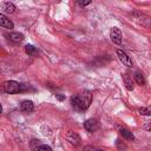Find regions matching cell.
I'll list each match as a JSON object with an SVG mask.
<instances>
[{"mask_svg": "<svg viewBox=\"0 0 151 151\" xmlns=\"http://www.w3.org/2000/svg\"><path fill=\"white\" fill-rule=\"evenodd\" d=\"M1 111H2V105L0 104V113H1Z\"/></svg>", "mask_w": 151, "mask_h": 151, "instance_id": "cell-20", "label": "cell"}, {"mask_svg": "<svg viewBox=\"0 0 151 151\" xmlns=\"http://www.w3.org/2000/svg\"><path fill=\"white\" fill-rule=\"evenodd\" d=\"M7 39L13 41V42H21L24 40V34L19 33V32H11V33H7L6 34Z\"/></svg>", "mask_w": 151, "mask_h": 151, "instance_id": "cell-9", "label": "cell"}, {"mask_svg": "<svg viewBox=\"0 0 151 151\" xmlns=\"http://www.w3.org/2000/svg\"><path fill=\"white\" fill-rule=\"evenodd\" d=\"M66 138L74 146H78L80 144V137H79V134L76 133V132H73V131H68L67 134H66Z\"/></svg>", "mask_w": 151, "mask_h": 151, "instance_id": "cell-6", "label": "cell"}, {"mask_svg": "<svg viewBox=\"0 0 151 151\" xmlns=\"http://www.w3.org/2000/svg\"><path fill=\"white\" fill-rule=\"evenodd\" d=\"M119 133H120V136H122L124 139H126V140H133V139H134L133 133H132L131 131H129L127 129H120Z\"/></svg>", "mask_w": 151, "mask_h": 151, "instance_id": "cell-12", "label": "cell"}, {"mask_svg": "<svg viewBox=\"0 0 151 151\" xmlns=\"http://www.w3.org/2000/svg\"><path fill=\"white\" fill-rule=\"evenodd\" d=\"M117 55H118L119 60H120L125 66H127V67H131V66H132V60H131V58H130L123 50H117Z\"/></svg>", "mask_w": 151, "mask_h": 151, "instance_id": "cell-5", "label": "cell"}, {"mask_svg": "<svg viewBox=\"0 0 151 151\" xmlns=\"http://www.w3.org/2000/svg\"><path fill=\"white\" fill-rule=\"evenodd\" d=\"M97 151H104V150H97Z\"/></svg>", "mask_w": 151, "mask_h": 151, "instance_id": "cell-21", "label": "cell"}, {"mask_svg": "<svg viewBox=\"0 0 151 151\" xmlns=\"http://www.w3.org/2000/svg\"><path fill=\"white\" fill-rule=\"evenodd\" d=\"M0 26L5 27V28H8V29H12L14 27V24L12 20H9L5 14L0 13Z\"/></svg>", "mask_w": 151, "mask_h": 151, "instance_id": "cell-8", "label": "cell"}, {"mask_svg": "<svg viewBox=\"0 0 151 151\" xmlns=\"http://www.w3.org/2000/svg\"><path fill=\"white\" fill-rule=\"evenodd\" d=\"M84 127H85V130L88 131V132H94V131H97V130L99 129V123H98L97 119H94V118H90V119L85 120V123H84Z\"/></svg>", "mask_w": 151, "mask_h": 151, "instance_id": "cell-3", "label": "cell"}, {"mask_svg": "<svg viewBox=\"0 0 151 151\" xmlns=\"http://www.w3.org/2000/svg\"><path fill=\"white\" fill-rule=\"evenodd\" d=\"M117 146H118V149H119V150H122V151L126 149L125 144H122V142H120V140H117Z\"/></svg>", "mask_w": 151, "mask_h": 151, "instance_id": "cell-18", "label": "cell"}, {"mask_svg": "<svg viewBox=\"0 0 151 151\" xmlns=\"http://www.w3.org/2000/svg\"><path fill=\"white\" fill-rule=\"evenodd\" d=\"M37 151H52V149H51L48 145L42 144V145H40V146L37 149Z\"/></svg>", "mask_w": 151, "mask_h": 151, "instance_id": "cell-17", "label": "cell"}, {"mask_svg": "<svg viewBox=\"0 0 151 151\" xmlns=\"http://www.w3.org/2000/svg\"><path fill=\"white\" fill-rule=\"evenodd\" d=\"M2 88H4V91L6 93H9V94L18 93L19 88H20V84L18 81H14V80H7V81L4 83Z\"/></svg>", "mask_w": 151, "mask_h": 151, "instance_id": "cell-2", "label": "cell"}, {"mask_svg": "<svg viewBox=\"0 0 151 151\" xmlns=\"http://www.w3.org/2000/svg\"><path fill=\"white\" fill-rule=\"evenodd\" d=\"M2 9L5 11V13H8V14H12L14 13V11L17 9L15 5L13 2H9V1H6L2 4Z\"/></svg>", "mask_w": 151, "mask_h": 151, "instance_id": "cell-10", "label": "cell"}, {"mask_svg": "<svg viewBox=\"0 0 151 151\" xmlns=\"http://www.w3.org/2000/svg\"><path fill=\"white\" fill-rule=\"evenodd\" d=\"M25 52H26L28 55H32V57L38 55V50H37L33 45H29V44H27V45L25 46Z\"/></svg>", "mask_w": 151, "mask_h": 151, "instance_id": "cell-13", "label": "cell"}, {"mask_svg": "<svg viewBox=\"0 0 151 151\" xmlns=\"http://www.w3.org/2000/svg\"><path fill=\"white\" fill-rule=\"evenodd\" d=\"M123 79H124L125 87H126L129 91H132V90H133V81H132V78H131L127 73H124V74H123Z\"/></svg>", "mask_w": 151, "mask_h": 151, "instance_id": "cell-11", "label": "cell"}, {"mask_svg": "<svg viewBox=\"0 0 151 151\" xmlns=\"http://www.w3.org/2000/svg\"><path fill=\"white\" fill-rule=\"evenodd\" d=\"M138 112H139V114H142V116H150V114H151V111H150L149 107H140V109L138 110Z\"/></svg>", "mask_w": 151, "mask_h": 151, "instance_id": "cell-15", "label": "cell"}, {"mask_svg": "<svg viewBox=\"0 0 151 151\" xmlns=\"http://www.w3.org/2000/svg\"><path fill=\"white\" fill-rule=\"evenodd\" d=\"M39 146H40V140L39 139H32V142H31V149L37 151V149Z\"/></svg>", "mask_w": 151, "mask_h": 151, "instance_id": "cell-16", "label": "cell"}, {"mask_svg": "<svg viewBox=\"0 0 151 151\" xmlns=\"http://www.w3.org/2000/svg\"><path fill=\"white\" fill-rule=\"evenodd\" d=\"M20 110L24 112V113H31L33 110H34V104L32 100H24L21 104H20Z\"/></svg>", "mask_w": 151, "mask_h": 151, "instance_id": "cell-7", "label": "cell"}, {"mask_svg": "<svg viewBox=\"0 0 151 151\" xmlns=\"http://www.w3.org/2000/svg\"><path fill=\"white\" fill-rule=\"evenodd\" d=\"M134 80H136V83H137L138 85H140V86H143V85L145 84V79H144V77H143V74H142L140 72H136V73H134Z\"/></svg>", "mask_w": 151, "mask_h": 151, "instance_id": "cell-14", "label": "cell"}, {"mask_svg": "<svg viewBox=\"0 0 151 151\" xmlns=\"http://www.w3.org/2000/svg\"><path fill=\"white\" fill-rule=\"evenodd\" d=\"M110 38H111V40L114 44L120 45L122 44V32H120V29L118 27L111 28V31H110Z\"/></svg>", "mask_w": 151, "mask_h": 151, "instance_id": "cell-4", "label": "cell"}, {"mask_svg": "<svg viewBox=\"0 0 151 151\" xmlns=\"http://www.w3.org/2000/svg\"><path fill=\"white\" fill-rule=\"evenodd\" d=\"M92 101V94L90 91H81L71 98V104L77 111H85L88 109Z\"/></svg>", "mask_w": 151, "mask_h": 151, "instance_id": "cell-1", "label": "cell"}, {"mask_svg": "<svg viewBox=\"0 0 151 151\" xmlns=\"http://www.w3.org/2000/svg\"><path fill=\"white\" fill-rule=\"evenodd\" d=\"M77 4H78L79 6H86V5L91 4V1H77Z\"/></svg>", "mask_w": 151, "mask_h": 151, "instance_id": "cell-19", "label": "cell"}]
</instances>
